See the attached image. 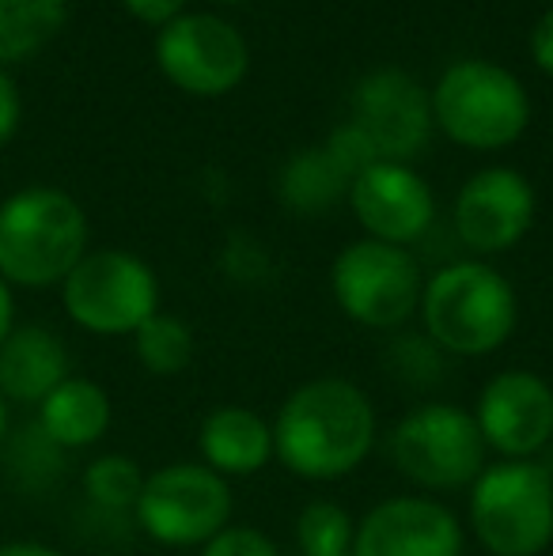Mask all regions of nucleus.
<instances>
[{
	"instance_id": "nucleus-29",
	"label": "nucleus",
	"mask_w": 553,
	"mask_h": 556,
	"mask_svg": "<svg viewBox=\"0 0 553 556\" xmlns=\"http://www.w3.org/2000/svg\"><path fill=\"white\" fill-rule=\"evenodd\" d=\"M15 330V300H12V285L0 277V344L4 337Z\"/></svg>"
},
{
	"instance_id": "nucleus-24",
	"label": "nucleus",
	"mask_w": 553,
	"mask_h": 556,
	"mask_svg": "<svg viewBox=\"0 0 553 556\" xmlns=\"http://www.w3.org/2000/svg\"><path fill=\"white\" fill-rule=\"evenodd\" d=\"M198 556H280V545L266 534V530L231 522V527L221 530L213 542L201 545Z\"/></svg>"
},
{
	"instance_id": "nucleus-27",
	"label": "nucleus",
	"mask_w": 553,
	"mask_h": 556,
	"mask_svg": "<svg viewBox=\"0 0 553 556\" xmlns=\"http://www.w3.org/2000/svg\"><path fill=\"white\" fill-rule=\"evenodd\" d=\"M531 58H535V65H539L542 73L553 76V8H546V12L539 15V23H535Z\"/></svg>"
},
{
	"instance_id": "nucleus-23",
	"label": "nucleus",
	"mask_w": 553,
	"mask_h": 556,
	"mask_svg": "<svg viewBox=\"0 0 553 556\" xmlns=\"http://www.w3.org/2000/svg\"><path fill=\"white\" fill-rule=\"evenodd\" d=\"M144 477L148 473L140 469L137 458L111 451L88 462V469H84V492L103 511H134L140 489H144Z\"/></svg>"
},
{
	"instance_id": "nucleus-17",
	"label": "nucleus",
	"mask_w": 553,
	"mask_h": 556,
	"mask_svg": "<svg viewBox=\"0 0 553 556\" xmlns=\"http://www.w3.org/2000/svg\"><path fill=\"white\" fill-rule=\"evenodd\" d=\"M68 349L50 326H15L0 344V397L8 405H35L68 379Z\"/></svg>"
},
{
	"instance_id": "nucleus-8",
	"label": "nucleus",
	"mask_w": 553,
	"mask_h": 556,
	"mask_svg": "<svg viewBox=\"0 0 553 556\" xmlns=\"http://www.w3.org/2000/svg\"><path fill=\"white\" fill-rule=\"evenodd\" d=\"M61 303L84 333L134 337L160 311V277L129 250H88L61 280Z\"/></svg>"
},
{
	"instance_id": "nucleus-14",
	"label": "nucleus",
	"mask_w": 553,
	"mask_h": 556,
	"mask_svg": "<svg viewBox=\"0 0 553 556\" xmlns=\"http://www.w3.org/2000/svg\"><path fill=\"white\" fill-rule=\"evenodd\" d=\"M451 220L474 254H504L535 227V186L516 167H486L463 182Z\"/></svg>"
},
{
	"instance_id": "nucleus-12",
	"label": "nucleus",
	"mask_w": 553,
	"mask_h": 556,
	"mask_svg": "<svg viewBox=\"0 0 553 556\" xmlns=\"http://www.w3.org/2000/svg\"><path fill=\"white\" fill-rule=\"evenodd\" d=\"M353 556H466V522L443 500L399 492L356 519Z\"/></svg>"
},
{
	"instance_id": "nucleus-16",
	"label": "nucleus",
	"mask_w": 553,
	"mask_h": 556,
	"mask_svg": "<svg viewBox=\"0 0 553 556\" xmlns=\"http://www.w3.org/2000/svg\"><path fill=\"white\" fill-rule=\"evenodd\" d=\"M198 462L221 473L224 481L262 473L269 462H277L274 425L251 405H216L198 428Z\"/></svg>"
},
{
	"instance_id": "nucleus-13",
	"label": "nucleus",
	"mask_w": 553,
	"mask_h": 556,
	"mask_svg": "<svg viewBox=\"0 0 553 556\" xmlns=\"http://www.w3.org/2000/svg\"><path fill=\"white\" fill-rule=\"evenodd\" d=\"M349 125L368 140L376 160L410 163L432 132V99L402 68H379L356 84Z\"/></svg>"
},
{
	"instance_id": "nucleus-21",
	"label": "nucleus",
	"mask_w": 553,
	"mask_h": 556,
	"mask_svg": "<svg viewBox=\"0 0 553 556\" xmlns=\"http://www.w3.org/2000/svg\"><path fill=\"white\" fill-rule=\"evenodd\" d=\"M134 356L155 379H178L183 371H190L193 356H198V337L186 318L155 311L134 333Z\"/></svg>"
},
{
	"instance_id": "nucleus-30",
	"label": "nucleus",
	"mask_w": 553,
	"mask_h": 556,
	"mask_svg": "<svg viewBox=\"0 0 553 556\" xmlns=\"http://www.w3.org/2000/svg\"><path fill=\"white\" fill-rule=\"evenodd\" d=\"M4 435H8V402L0 397V443H4Z\"/></svg>"
},
{
	"instance_id": "nucleus-15",
	"label": "nucleus",
	"mask_w": 553,
	"mask_h": 556,
	"mask_svg": "<svg viewBox=\"0 0 553 556\" xmlns=\"http://www.w3.org/2000/svg\"><path fill=\"white\" fill-rule=\"evenodd\" d=\"M349 205L368 239L391 242V247L417 242L436 220L432 190L410 163H368L349 186Z\"/></svg>"
},
{
	"instance_id": "nucleus-4",
	"label": "nucleus",
	"mask_w": 553,
	"mask_h": 556,
	"mask_svg": "<svg viewBox=\"0 0 553 556\" xmlns=\"http://www.w3.org/2000/svg\"><path fill=\"white\" fill-rule=\"evenodd\" d=\"M466 530L489 556H546L553 545V473L535 462H489L466 489Z\"/></svg>"
},
{
	"instance_id": "nucleus-31",
	"label": "nucleus",
	"mask_w": 553,
	"mask_h": 556,
	"mask_svg": "<svg viewBox=\"0 0 553 556\" xmlns=\"http://www.w3.org/2000/svg\"><path fill=\"white\" fill-rule=\"evenodd\" d=\"M216 4H239V0H216Z\"/></svg>"
},
{
	"instance_id": "nucleus-19",
	"label": "nucleus",
	"mask_w": 553,
	"mask_h": 556,
	"mask_svg": "<svg viewBox=\"0 0 553 556\" xmlns=\"http://www.w3.org/2000/svg\"><path fill=\"white\" fill-rule=\"evenodd\" d=\"M353 186V170L334 155L330 144L315 148V152H303L280 170V201H285L292 213H326L334 208Z\"/></svg>"
},
{
	"instance_id": "nucleus-1",
	"label": "nucleus",
	"mask_w": 553,
	"mask_h": 556,
	"mask_svg": "<svg viewBox=\"0 0 553 556\" xmlns=\"http://www.w3.org/2000/svg\"><path fill=\"white\" fill-rule=\"evenodd\" d=\"M274 454L292 477L334 484L353 477L372 458L379 440V413L368 390L341 375H318L280 402Z\"/></svg>"
},
{
	"instance_id": "nucleus-22",
	"label": "nucleus",
	"mask_w": 553,
	"mask_h": 556,
	"mask_svg": "<svg viewBox=\"0 0 553 556\" xmlns=\"http://www.w3.org/2000/svg\"><path fill=\"white\" fill-rule=\"evenodd\" d=\"M356 515L338 500H307L296 515V556H353Z\"/></svg>"
},
{
	"instance_id": "nucleus-26",
	"label": "nucleus",
	"mask_w": 553,
	"mask_h": 556,
	"mask_svg": "<svg viewBox=\"0 0 553 556\" xmlns=\"http://www.w3.org/2000/svg\"><path fill=\"white\" fill-rule=\"evenodd\" d=\"M20 117H23V99H20V88H15L12 76L0 68V148L15 137L20 129Z\"/></svg>"
},
{
	"instance_id": "nucleus-18",
	"label": "nucleus",
	"mask_w": 553,
	"mask_h": 556,
	"mask_svg": "<svg viewBox=\"0 0 553 556\" xmlns=\"http://www.w3.org/2000/svg\"><path fill=\"white\" fill-rule=\"evenodd\" d=\"M114 420V402L106 387L84 375H68L61 387L38 402V432L46 435L58 451H88L103 443Z\"/></svg>"
},
{
	"instance_id": "nucleus-11",
	"label": "nucleus",
	"mask_w": 553,
	"mask_h": 556,
	"mask_svg": "<svg viewBox=\"0 0 553 556\" xmlns=\"http://www.w3.org/2000/svg\"><path fill=\"white\" fill-rule=\"evenodd\" d=\"M470 413L501 462H535L553 443V387L539 371L504 367L489 375Z\"/></svg>"
},
{
	"instance_id": "nucleus-5",
	"label": "nucleus",
	"mask_w": 553,
	"mask_h": 556,
	"mask_svg": "<svg viewBox=\"0 0 553 556\" xmlns=\"http://www.w3.org/2000/svg\"><path fill=\"white\" fill-rule=\"evenodd\" d=\"M387 458L417 492L440 500L478 481L489 466V446L466 405L420 402L387 432Z\"/></svg>"
},
{
	"instance_id": "nucleus-7",
	"label": "nucleus",
	"mask_w": 553,
	"mask_h": 556,
	"mask_svg": "<svg viewBox=\"0 0 553 556\" xmlns=\"http://www.w3.org/2000/svg\"><path fill=\"white\" fill-rule=\"evenodd\" d=\"M231 481L201 462H167L144 477L134 519L163 549H201L231 527Z\"/></svg>"
},
{
	"instance_id": "nucleus-28",
	"label": "nucleus",
	"mask_w": 553,
	"mask_h": 556,
	"mask_svg": "<svg viewBox=\"0 0 553 556\" xmlns=\"http://www.w3.org/2000/svg\"><path fill=\"white\" fill-rule=\"evenodd\" d=\"M0 556H65V553L46 542H35V538H15V542L0 545Z\"/></svg>"
},
{
	"instance_id": "nucleus-20",
	"label": "nucleus",
	"mask_w": 553,
	"mask_h": 556,
	"mask_svg": "<svg viewBox=\"0 0 553 556\" xmlns=\"http://www.w3.org/2000/svg\"><path fill=\"white\" fill-rule=\"evenodd\" d=\"M68 0H0V68L30 61L65 27Z\"/></svg>"
},
{
	"instance_id": "nucleus-9",
	"label": "nucleus",
	"mask_w": 553,
	"mask_h": 556,
	"mask_svg": "<svg viewBox=\"0 0 553 556\" xmlns=\"http://www.w3.org/2000/svg\"><path fill=\"white\" fill-rule=\"evenodd\" d=\"M417 257L406 247L356 239L338 250L330 265V292L338 311L364 330H399L420 307Z\"/></svg>"
},
{
	"instance_id": "nucleus-6",
	"label": "nucleus",
	"mask_w": 553,
	"mask_h": 556,
	"mask_svg": "<svg viewBox=\"0 0 553 556\" xmlns=\"http://www.w3.org/2000/svg\"><path fill=\"white\" fill-rule=\"evenodd\" d=\"M432 125L443 137L474 152H501L527 132L531 99L516 73L481 58L443 68L432 96Z\"/></svg>"
},
{
	"instance_id": "nucleus-3",
	"label": "nucleus",
	"mask_w": 553,
	"mask_h": 556,
	"mask_svg": "<svg viewBox=\"0 0 553 556\" xmlns=\"http://www.w3.org/2000/svg\"><path fill=\"white\" fill-rule=\"evenodd\" d=\"M88 254V216L53 186H27L0 205V277L20 288H53Z\"/></svg>"
},
{
	"instance_id": "nucleus-10",
	"label": "nucleus",
	"mask_w": 553,
	"mask_h": 556,
	"mask_svg": "<svg viewBox=\"0 0 553 556\" xmlns=\"http://www.w3.org/2000/svg\"><path fill=\"white\" fill-rule=\"evenodd\" d=\"M155 65L186 96L221 99L243 84L251 46L221 15L183 12L155 35Z\"/></svg>"
},
{
	"instance_id": "nucleus-25",
	"label": "nucleus",
	"mask_w": 553,
	"mask_h": 556,
	"mask_svg": "<svg viewBox=\"0 0 553 556\" xmlns=\"http://www.w3.org/2000/svg\"><path fill=\"white\" fill-rule=\"evenodd\" d=\"M122 4L134 20L148 23V27H167L171 20L186 12V0H122Z\"/></svg>"
},
{
	"instance_id": "nucleus-2",
	"label": "nucleus",
	"mask_w": 553,
	"mask_h": 556,
	"mask_svg": "<svg viewBox=\"0 0 553 556\" xmlns=\"http://www.w3.org/2000/svg\"><path fill=\"white\" fill-rule=\"evenodd\" d=\"M417 315L432 349L481 359L512 341L519 326V295L501 269L470 257L425 277Z\"/></svg>"
}]
</instances>
